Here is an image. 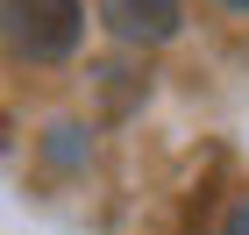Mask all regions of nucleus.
<instances>
[{"label": "nucleus", "instance_id": "f03ea898", "mask_svg": "<svg viewBox=\"0 0 249 235\" xmlns=\"http://www.w3.org/2000/svg\"><path fill=\"white\" fill-rule=\"evenodd\" d=\"M100 21L121 43H171L178 21H185V7L178 0H100Z\"/></svg>", "mask_w": 249, "mask_h": 235}, {"label": "nucleus", "instance_id": "20e7f679", "mask_svg": "<svg viewBox=\"0 0 249 235\" xmlns=\"http://www.w3.org/2000/svg\"><path fill=\"white\" fill-rule=\"evenodd\" d=\"M228 7H235V15H249V0H228Z\"/></svg>", "mask_w": 249, "mask_h": 235}, {"label": "nucleus", "instance_id": "7ed1b4c3", "mask_svg": "<svg viewBox=\"0 0 249 235\" xmlns=\"http://www.w3.org/2000/svg\"><path fill=\"white\" fill-rule=\"evenodd\" d=\"M221 235H249V199H235L228 221H221Z\"/></svg>", "mask_w": 249, "mask_h": 235}, {"label": "nucleus", "instance_id": "f257e3e1", "mask_svg": "<svg viewBox=\"0 0 249 235\" xmlns=\"http://www.w3.org/2000/svg\"><path fill=\"white\" fill-rule=\"evenodd\" d=\"M0 36H7V50L29 64H57L78 50V36H86V7L78 0H7L0 7Z\"/></svg>", "mask_w": 249, "mask_h": 235}]
</instances>
